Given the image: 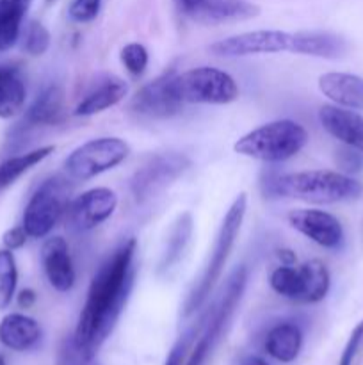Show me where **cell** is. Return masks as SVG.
I'll return each mask as SVG.
<instances>
[{
	"label": "cell",
	"instance_id": "obj_33",
	"mask_svg": "<svg viewBox=\"0 0 363 365\" xmlns=\"http://www.w3.org/2000/svg\"><path fill=\"white\" fill-rule=\"evenodd\" d=\"M363 349V321H359L354 327V330L351 331V337H349L347 344H345L344 351H342L338 365H354L356 359L359 356Z\"/></svg>",
	"mask_w": 363,
	"mask_h": 365
},
{
	"label": "cell",
	"instance_id": "obj_7",
	"mask_svg": "<svg viewBox=\"0 0 363 365\" xmlns=\"http://www.w3.org/2000/svg\"><path fill=\"white\" fill-rule=\"evenodd\" d=\"M70 205V187L59 177L43 182L25 205L21 227L32 239H43L57 227Z\"/></svg>",
	"mask_w": 363,
	"mask_h": 365
},
{
	"label": "cell",
	"instance_id": "obj_28",
	"mask_svg": "<svg viewBox=\"0 0 363 365\" xmlns=\"http://www.w3.org/2000/svg\"><path fill=\"white\" fill-rule=\"evenodd\" d=\"M270 289L276 294L283 296V298L290 299V302H298L301 298V274H299V267L294 266H280L270 273L269 278Z\"/></svg>",
	"mask_w": 363,
	"mask_h": 365
},
{
	"label": "cell",
	"instance_id": "obj_15",
	"mask_svg": "<svg viewBox=\"0 0 363 365\" xmlns=\"http://www.w3.org/2000/svg\"><path fill=\"white\" fill-rule=\"evenodd\" d=\"M319 121L327 134L363 155V116L356 110L338 107L335 103L322 106L319 110Z\"/></svg>",
	"mask_w": 363,
	"mask_h": 365
},
{
	"label": "cell",
	"instance_id": "obj_1",
	"mask_svg": "<svg viewBox=\"0 0 363 365\" xmlns=\"http://www.w3.org/2000/svg\"><path fill=\"white\" fill-rule=\"evenodd\" d=\"M137 259V241L134 237L121 242L102 262L89 284L82 307L73 344L85 359L95 360L96 351L112 334L123 314L134 287Z\"/></svg>",
	"mask_w": 363,
	"mask_h": 365
},
{
	"label": "cell",
	"instance_id": "obj_17",
	"mask_svg": "<svg viewBox=\"0 0 363 365\" xmlns=\"http://www.w3.org/2000/svg\"><path fill=\"white\" fill-rule=\"evenodd\" d=\"M66 118V96L60 86H46L25 113L21 127H53Z\"/></svg>",
	"mask_w": 363,
	"mask_h": 365
},
{
	"label": "cell",
	"instance_id": "obj_35",
	"mask_svg": "<svg viewBox=\"0 0 363 365\" xmlns=\"http://www.w3.org/2000/svg\"><path fill=\"white\" fill-rule=\"evenodd\" d=\"M27 239H28V234L25 232V228L21 227V225H18V227L9 228V230L4 234L2 242H4V246H6V250L14 252V250L23 248L25 242H27Z\"/></svg>",
	"mask_w": 363,
	"mask_h": 365
},
{
	"label": "cell",
	"instance_id": "obj_24",
	"mask_svg": "<svg viewBox=\"0 0 363 365\" xmlns=\"http://www.w3.org/2000/svg\"><path fill=\"white\" fill-rule=\"evenodd\" d=\"M192 232H194V221H192L191 214H180L169 237H167L166 250H164L162 259H160L159 267L162 273H169L171 269H174L180 264V260L187 253L189 245H191Z\"/></svg>",
	"mask_w": 363,
	"mask_h": 365
},
{
	"label": "cell",
	"instance_id": "obj_20",
	"mask_svg": "<svg viewBox=\"0 0 363 365\" xmlns=\"http://www.w3.org/2000/svg\"><path fill=\"white\" fill-rule=\"evenodd\" d=\"M347 52L344 38L333 32L299 31L292 32L290 53L298 56L320 57V59H338Z\"/></svg>",
	"mask_w": 363,
	"mask_h": 365
},
{
	"label": "cell",
	"instance_id": "obj_39",
	"mask_svg": "<svg viewBox=\"0 0 363 365\" xmlns=\"http://www.w3.org/2000/svg\"><path fill=\"white\" fill-rule=\"evenodd\" d=\"M173 2L182 14H185V16L191 18L192 11H194L196 4H198L199 0H173Z\"/></svg>",
	"mask_w": 363,
	"mask_h": 365
},
{
	"label": "cell",
	"instance_id": "obj_36",
	"mask_svg": "<svg viewBox=\"0 0 363 365\" xmlns=\"http://www.w3.org/2000/svg\"><path fill=\"white\" fill-rule=\"evenodd\" d=\"M338 164H340L347 173L358 171L362 170L363 166V155L359 152H356V150L345 146V150H342V152L338 153Z\"/></svg>",
	"mask_w": 363,
	"mask_h": 365
},
{
	"label": "cell",
	"instance_id": "obj_41",
	"mask_svg": "<svg viewBox=\"0 0 363 365\" xmlns=\"http://www.w3.org/2000/svg\"><path fill=\"white\" fill-rule=\"evenodd\" d=\"M0 365H6V359L2 355H0Z\"/></svg>",
	"mask_w": 363,
	"mask_h": 365
},
{
	"label": "cell",
	"instance_id": "obj_23",
	"mask_svg": "<svg viewBox=\"0 0 363 365\" xmlns=\"http://www.w3.org/2000/svg\"><path fill=\"white\" fill-rule=\"evenodd\" d=\"M27 100V86L20 70L0 64V118L9 120L21 113Z\"/></svg>",
	"mask_w": 363,
	"mask_h": 365
},
{
	"label": "cell",
	"instance_id": "obj_30",
	"mask_svg": "<svg viewBox=\"0 0 363 365\" xmlns=\"http://www.w3.org/2000/svg\"><path fill=\"white\" fill-rule=\"evenodd\" d=\"M120 59L123 63V66L127 68V71L134 77H141L146 71L149 63L148 50L141 43H128L121 48Z\"/></svg>",
	"mask_w": 363,
	"mask_h": 365
},
{
	"label": "cell",
	"instance_id": "obj_22",
	"mask_svg": "<svg viewBox=\"0 0 363 365\" xmlns=\"http://www.w3.org/2000/svg\"><path fill=\"white\" fill-rule=\"evenodd\" d=\"M302 348V331L294 323H280L265 337V351L281 364L294 362Z\"/></svg>",
	"mask_w": 363,
	"mask_h": 365
},
{
	"label": "cell",
	"instance_id": "obj_2",
	"mask_svg": "<svg viewBox=\"0 0 363 365\" xmlns=\"http://www.w3.org/2000/svg\"><path fill=\"white\" fill-rule=\"evenodd\" d=\"M267 198H294L317 205L351 202L362 196L363 185L347 173L306 170L295 173H269L262 180Z\"/></svg>",
	"mask_w": 363,
	"mask_h": 365
},
{
	"label": "cell",
	"instance_id": "obj_9",
	"mask_svg": "<svg viewBox=\"0 0 363 365\" xmlns=\"http://www.w3.org/2000/svg\"><path fill=\"white\" fill-rule=\"evenodd\" d=\"M191 168V160L184 153H160L135 171L130 182L132 195L137 202H148L162 195Z\"/></svg>",
	"mask_w": 363,
	"mask_h": 365
},
{
	"label": "cell",
	"instance_id": "obj_27",
	"mask_svg": "<svg viewBox=\"0 0 363 365\" xmlns=\"http://www.w3.org/2000/svg\"><path fill=\"white\" fill-rule=\"evenodd\" d=\"M53 150H56V146L46 145L41 146V148L21 153V155H14L2 160L0 163V189H6L11 184H14L21 175H25L28 170H32L39 163H43L46 157L52 155Z\"/></svg>",
	"mask_w": 363,
	"mask_h": 365
},
{
	"label": "cell",
	"instance_id": "obj_25",
	"mask_svg": "<svg viewBox=\"0 0 363 365\" xmlns=\"http://www.w3.org/2000/svg\"><path fill=\"white\" fill-rule=\"evenodd\" d=\"M301 274V298L299 303H319L327 296L331 277L327 266L319 259L306 260L299 266Z\"/></svg>",
	"mask_w": 363,
	"mask_h": 365
},
{
	"label": "cell",
	"instance_id": "obj_12",
	"mask_svg": "<svg viewBox=\"0 0 363 365\" xmlns=\"http://www.w3.org/2000/svg\"><path fill=\"white\" fill-rule=\"evenodd\" d=\"M117 207V196L109 187H95L82 192L68 205V220L75 230L89 232L105 223Z\"/></svg>",
	"mask_w": 363,
	"mask_h": 365
},
{
	"label": "cell",
	"instance_id": "obj_21",
	"mask_svg": "<svg viewBox=\"0 0 363 365\" xmlns=\"http://www.w3.org/2000/svg\"><path fill=\"white\" fill-rule=\"evenodd\" d=\"M258 13V7L249 0H199L191 18L201 24H224L249 20Z\"/></svg>",
	"mask_w": 363,
	"mask_h": 365
},
{
	"label": "cell",
	"instance_id": "obj_29",
	"mask_svg": "<svg viewBox=\"0 0 363 365\" xmlns=\"http://www.w3.org/2000/svg\"><path fill=\"white\" fill-rule=\"evenodd\" d=\"M18 267L11 250H0V310H6L16 294Z\"/></svg>",
	"mask_w": 363,
	"mask_h": 365
},
{
	"label": "cell",
	"instance_id": "obj_31",
	"mask_svg": "<svg viewBox=\"0 0 363 365\" xmlns=\"http://www.w3.org/2000/svg\"><path fill=\"white\" fill-rule=\"evenodd\" d=\"M50 46V32L41 21H31L23 31V50L28 56H43Z\"/></svg>",
	"mask_w": 363,
	"mask_h": 365
},
{
	"label": "cell",
	"instance_id": "obj_11",
	"mask_svg": "<svg viewBox=\"0 0 363 365\" xmlns=\"http://www.w3.org/2000/svg\"><path fill=\"white\" fill-rule=\"evenodd\" d=\"M173 78L174 71H169L142 86L132 98V110L141 116L155 118V120L177 116L184 107V102L178 98L174 91Z\"/></svg>",
	"mask_w": 363,
	"mask_h": 365
},
{
	"label": "cell",
	"instance_id": "obj_14",
	"mask_svg": "<svg viewBox=\"0 0 363 365\" xmlns=\"http://www.w3.org/2000/svg\"><path fill=\"white\" fill-rule=\"evenodd\" d=\"M41 266L48 284L57 292H70L73 289L75 274L68 242L63 237H48L41 246Z\"/></svg>",
	"mask_w": 363,
	"mask_h": 365
},
{
	"label": "cell",
	"instance_id": "obj_26",
	"mask_svg": "<svg viewBox=\"0 0 363 365\" xmlns=\"http://www.w3.org/2000/svg\"><path fill=\"white\" fill-rule=\"evenodd\" d=\"M31 0H0V52L16 45Z\"/></svg>",
	"mask_w": 363,
	"mask_h": 365
},
{
	"label": "cell",
	"instance_id": "obj_18",
	"mask_svg": "<svg viewBox=\"0 0 363 365\" xmlns=\"http://www.w3.org/2000/svg\"><path fill=\"white\" fill-rule=\"evenodd\" d=\"M43 330L39 323L25 314H7L0 321V342L7 349L25 353L41 344Z\"/></svg>",
	"mask_w": 363,
	"mask_h": 365
},
{
	"label": "cell",
	"instance_id": "obj_10",
	"mask_svg": "<svg viewBox=\"0 0 363 365\" xmlns=\"http://www.w3.org/2000/svg\"><path fill=\"white\" fill-rule=\"evenodd\" d=\"M292 32L285 31H249L230 36L210 45V52L217 57H246L258 53L290 52Z\"/></svg>",
	"mask_w": 363,
	"mask_h": 365
},
{
	"label": "cell",
	"instance_id": "obj_42",
	"mask_svg": "<svg viewBox=\"0 0 363 365\" xmlns=\"http://www.w3.org/2000/svg\"><path fill=\"white\" fill-rule=\"evenodd\" d=\"M50 2H52V0H50Z\"/></svg>",
	"mask_w": 363,
	"mask_h": 365
},
{
	"label": "cell",
	"instance_id": "obj_6",
	"mask_svg": "<svg viewBox=\"0 0 363 365\" xmlns=\"http://www.w3.org/2000/svg\"><path fill=\"white\" fill-rule=\"evenodd\" d=\"M246 284H248V269L244 266L235 267L233 273L228 278L226 285H224L223 296L217 302V305L214 307L209 321L203 327L201 335L192 344V349L189 353L185 365H205L209 356L212 355L216 344L219 342L224 328L230 323L231 316H233L235 309H237L238 302H241L242 294H244Z\"/></svg>",
	"mask_w": 363,
	"mask_h": 365
},
{
	"label": "cell",
	"instance_id": "obj_32",
	"mask_svg": "<svg viewBox=\"0 0 363 365\" xmlns=\"http://www.w3.org/2000/svg\"><path fill=\"white\" fill-rule=\"evenodd\" d=\"M102 7V0H73L68 7V16L77 24H89L95 20Z\"/></svg>",
	"mask_w": 363,
	"mask_h": 365
},
{
	"label": "cell",
	"instance_id": "obj_13",
	"mask_svg": "<svg viewBox=\"0 0 363 365\" xmlns=\"http://www.w3.org/2000/svg\"><path fill=\"white\" fill-rule=\"evenodd\" d=\"M288 225L299 234L326 250L344 245V228L338 217L320 209H294L287 216Z\"/></svg>",
	"mask_w": 363,
	"mask_h": 365
},
{
	"label": "cell",
	"instance_id": "obj_4",
	"mask_svg": "<svg viewBox=\"0 0 363 365\" xmlns=\"http://www.w3.org/2000/svg\"><path fill=\"white\" fill-rule=\"evenodd\" d=\"M308 143V132L294 120H276L260 125L233 145L235 153L262 163L278 164L298 155Z\"/></svg>",
	"mask_w": 363,
	"mask_h": 365
},
{
	"label": "cell",
	"instance_id": "obj_38",
	"mask_svg": "<svg viewBox=\"0 0 363 365\" xmlns=\"http://www.w3.org/2000/svg\"><path fill=\"white\" fill-rule=\"evenodd\" d=\"M276 257H278V260L281 262V266H294L295 260H298V259H295V253L292 252V250H288V248L278 250Z\"/></svg>",
	"mask_w": 363,
	"mask_h": 365
},
{
	"label": "cell",
	"instance_id": "obj_8",
	"mask_svg": "<svg viewBox=\"0 0 363 365\" xmlns=\"http://www.w3.org/2000/svg\"><path fill=\"white\" fill-rule=\"evenodd\" d=\"M130 153V146L121 138H96L75 148L64 160V171L71 180L85 182L120 166Z\"/></svg>",
	"mask_w": 363,
	"mask_h": 365
},
{
	"label": "cell",
	"instance_id": "obj_19",
	"mask_svg": "<svg viewBox=\"0 0 363 365\" xmlns=\"http://www.w3.org/2000/svg\"><path fill=\"white\" fill-rule=\"evenodd\" d=\"M127 93L128 84L123 78L116 77V75H107L85 93L84 98L75 107L73 114L75 116H93V114L103 113V110L117 106L127 96Z\"/></svg>",
	"mask_w": 363,
	"mask_h": 365
},
{
	"label": "cell",
	"instance_id": "obj_16",
	"mask_svg": "<svg viewBox=\"0 0 363 365\" xmlns=\"http://www.w3.org/2000/svg\"><path fill=\"white\" fill-rule=\"evenodd\" d=\"M319 89L335 106L363 110V77L344 71H327L319 77Z\"/></svg>",
	"mask_w": 363,
	"mask_h": 365
},
{
	"label": "cell",
	"instance_id": "obj_34",
	"mask_svg": "<svg viewBox=\"0 0 363 365\" xmlns=\"http://www.w3.org/2000/svg\"><path fill=\"white\" fill-rule=\"evenodd\" d=\"M194 331H187V334L173 346V349H171L169 355H167L166 365H185L189 353H191V346L194 344Z\"/></svg>",
	"mask_w": 363,
	"mask_h": 365
},
{
	"label": "cell",
	"instance_id": "obj_3",
	"mask_svg": "<svg viewBox=\"0 0 363 365\" xmlns=\"http://www.w3.org/2000/svg\"><path fill=\"white\" fill-rule=\"evenodd\" d=\"M246 210H248V196H246V192H241L231 202L230 209L224 214L223 223H221L216 241H214L212 252H210L209 260H206L205 267L201 271V277L198 278L194 287L191 289L189 296L185 298L184 316H191V314L198 312L205 305L209 296L212 294L217 282L221 280V274H223L224 267H226L228 259H230L231 252L235 248V242L238 239V234H241Z\"/></svg>",
	"mask_w": 363,
	"mask_h": 365
},
{
	"label": "cell",
	"instance_id": "obj_40",
	"mask_svg": "<svg viewBox=\"0 0 363 365\" xmlns=\"http://www.w3.org/2000/svg\"><path fill=\"white\" fill-rule=\"evenodd\" d=\"M241 365H269V364H267L263 359H260V356H248V359L242 360Z\"/></svg>",
	"mask_w": 363,
	"mask_h": 365
},
{
	"label": "cell",
	"instance_id": "obj_37",
	"mask_svg": "<svg viewBox=\"0 0 363 365\" xmlns=\"http://www.w3.org/2000/svg\"><path fill=\"white\" fill-rule=\"evenodd\" d=\"M36 303V292L32 289H23V291L18 294V305L21 309H31L32 305Z\"/></svg>",
	"mask_w": 363,
	"mask_h": 365
},
{
	"label": "cell",
	"instance_id": "obj_5",
	"mask_svg": "<svg viewBox=\"0 0 363 365\" xmlns=\"http://www.w3.org/2000/svg\"><path fill=\"white\" fill-rule=\"evenodd\" d=\"M174 91L184 103L226 106L241 95L237 82L226 71L212 66L191 68L174 73Z\"/></svg>",
	"mask_w": 363,
	"mask_h": 365
}]
</instances>
